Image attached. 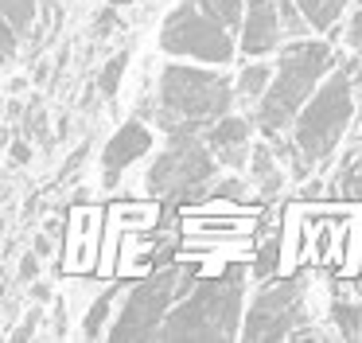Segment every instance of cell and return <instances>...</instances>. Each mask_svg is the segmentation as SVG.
<instances>
[{
  "instance_id": "cell-14",
  "label": "cell",
  "mask_w": 362,
  "mask_h": 343,
  "mask_svg": "<svg viewBox=\"0 0 362 343\" xmlns=\"http://www.w3.org/2000/svg\"><path fill=\"white\" fill-rule=\"evenodd\" d=\"M300 12L308 16L312 31H327V35H339V20H343L346 0H296Z\"/></svg>"
},
{
  "instance_id": "cell-24",
  "label": "cell",
  "mask_w": 362,
  "mask_h": 343,
  "mask_svg": "<svg viewBox=\"0 0 362 343\" xmlns=\"http://www.w3.org/2000/svg\"><path fill=\"white\" fill-rule=\"evenodd\" d=\"M113 28H117V4H105L102 12L94 16V39H105Z\"/></svg>"
},
{
  "instance_id": "cell-13",
  "label": "cell",
  "mask_w": 362,
  "mask_h": 343,
  "mask_svg": "<svg viewBox=\"0 0 362 343\" xmlns=\"http://www.w3.org/2000/svg\"><path fill=\"white\" fill-rule=\"evenodd\" d=\"M331 191L346 203H362V148H351L343 156L335 179H331Z\"/></svg>"
},
{
  "instance_id": "cell-6",
  "label": "cell",
  "mask_w": 362,
  "mask_h": 343,
  "mask_svg": "<svg viewBox=\"0 0 362 343\" xmlns=\"http://www.w3.org/2000/svg\"><path fill=\"white\" fill-rule=\"evenodd\" d=\"M191 288H195V281L180 269H164V273H156V277H144L141 285H133L125 293V304H121L117 320L110 324L105 339H117V343L156 339L164 320H168V312H172Z\"/></svg>"
},
{
  "instance_id": "cell-29",
  "label": "cell",
  "mask_w": 362,
  "mask_h": 343,
  "mask_svg": "<svg viewBox=\"0 0 362 343\" xmlns=\"http://www.w3.org/2000/svg\"><path fill=\"white\" fill-rule=\"evenodd\" d=\"M47 78H51V62H47V59H40V62H35V70H32V82H35V86H43Z\"/></svg>"
},
{
  "instance_id": "cell-7",
  "label": "cell",
  "mask_w": 362,
  "mask_h": 343,
  "mask_svg": "<svg viewBox=\"0 0 362 343\" xmlns=\"http://www.w3.org/2000/svg\"><path fill=\"white\" fill-rule=\"evenodd\" d=\"M214 160L218 156L206 145V137H168V148L144 172V187H148V195L168 203L191 199L211 184Z\"/></svg>"
},
{
  "instance_id": "cell-22",
  "label": "cell",
  "mask_w": 362,
  "mask_h": 343,
  "mask_svg": "<svg viewBox=\"0 0 362 343\" xmlns=\"http://www.w3.org/2000/svg\"><path fill=\"white\" fill-rule=\"evenodd\" d=\"M40 324H43V312H40V308H32V312H28V316H24V324H20L16 332L8 335V339H12V343H24V339H35V332H40Z\"/></svg>"
},
{
  "instance_id": "cell-11",
  "label": "cell",
  "mask_w": 362,
  "mask_h": 343,
  "mask_svg": "<svg viewBox=\"0 0 362 343\" xmlns=\"http://www.w3.org/2000/svg\"><path fill=\"white\" fill-rule=\"evenodd\" d=\"M250 179L257 184V191L265 195V199H273V195L284 187V172H281V164H276V148L273 145H253Z\"/></svg>"
},
{
  "instance_id": "cell-32",
  "label": "cell",
  "mask_w": 362,
  "mask_h": 343,
  "mask_svg": "<svg viewBox=\"0 0 362 343\" xmlns=\"http://www.w3.org/2000/svg\"><path fill=\"white\" fill-rule=\"evenodd\" d=\"M28 90V78H12L8 82V94H24Z\"/></svg>"
},
{
  "instance_id": "cell-31",
  "label": "cell",
  "mask_w": 362,
  "mask_h": 343,
  "mask_svg": "<svg viewBox=\"0 0 362 343\" xmlns=\"http://www.w3.org/2000/svg\"><path fill=\"white\" fill-rule=\"evenodd\" d=\"M43 230H47V234H55V238H59V234H63V218H47V226H43Z\"/></svg>"
},
{
  "instance_id": "cell-30",
  "label": "cell",
  "mask_w": 362,
  "mask_h": 343,
  "mask_svg": "<svg viewBox=\"0 0 362 343\" xmlns=\"http://www.w3.org/2000/svg\"><path fill=\"white\" fill-rule=\"evenodd\" d=\"M32 296H35V300H51V285H47V281H32Z\"/></svg>"
},
{
  "instance_id": "cell-1",
  "label": "cell",
  "mask_w": 362,
  "mask_h": 343,
  "mask_svg": "<svg viewBox=\"0 0 362 343\" xmlns=\"http://www.w3.org/2000/svg\"><path fill=\"white\" fill-rule=\"evenodd\" d=\"M238 101V86L222 70L191 67V62H168L156 86V113L168 137H206L218 117L230 113Z\"/></svg>"
},
{
  "instance_id": "cell-28",
  "label": "cell",
  "mask_w": 362,
  "mask_h": 343,
  "mask_svg": "<svg viewBox=\"0 0 362 343\" xmlns=\"http://www.w3.org/2000/svg\"><path fill=\"white\" fill-rule=\"evenodd\" d=\"M32 249H35L40 257H51V254H55V234H47V230H43L40 238L32 242Z\"/></svg>"
},
{
  "instance_id": "cell-16",
  "label": "cell",
  "mask_w": 362,
  "mask_h": 343,
  "mask_svg": "<svg viewBox=\"0 0 362 343\" xmlns=\"http://www.w3.org/2000/svg\"><path fill=\"white\" fill-rule=\"evenodd\" d=\"M0 12H4V28L32 39L35 20H40V0H0Z\"/></svg>"
},
{
  "instance_id": "cell-17",
  "label": "cell",
  "mask_w": 362,
  "mask_h": 343,
  "mask_svg": "<svg viewBox=\"0 0 362 343\" xmlns=\"http://www.w3.org/2000/svg\"><path fill=\"white\" fill-rule=\"evenodd\" d=\"M117 296H121V285H105L102 296L90 300L86 316H82V335H86V339H102V335H105V316H110V308H113Z\"/></svg>"
},
{
  "instance_id": "cell-36",
  "label": "cell",
  "mask_w": 362,
  "mask_h": 343,
  "mask_svg": "<svg viewBox=\"0 0 362 343\" xmlns=\"http://www.w3.org/2000/svg\"><path fill=\"white\" fill-rule=\"evenodd\" d=\"M358 304H362V288H358Z\"/></svg>"
},
{
  "instance_id": "cell-4",
  "label": "cell",
  "mask_w": 362,
  "mask_h": 343,
  "mask_svg": "<svg viewBox=\"0 0 362 343\" xmlns=\"http://www.w3.org/2000/svg\"><path fill=\"white\" fill-rule=\"evenodd\" d=\"M245 273L195 281L187 296L168 312L156 339H234L245 324Z\"/></svg>"
},
{
  "instance_id": "cell-3",
  "label": "cell",
  "mask_w": 362,
  "mask_h": 343,
  "mask_svg": "<svg viewBox=\"0 0 362 343\" xmlns=\"http://www.w3.org/2000/svg\"><path fill=\"white\" fill-rule=\"evenodd\" d=\"M358 78L354 70L335 67L327 78L320 82V90L308 98V106L296 113V125H292V152L308 164V168H320V164L331 160L339 145H343L346 129L358 117Z\"/></svg>"
},
{
  "instance_id": "cell-33",
  "label": "cell",
  "mask_w": 362,
  "mask_h": 343,
  "mask_svg": "<svg viewBox=\"0 0 362 343\" xmlns=\"http://www.w3.org/2000/svg\"><path fill=\"white\" fill-rule=\"evenodd\" d=\"M55 133H59V137H66V133H71V117H59V121H55Z\"/></svg>"
},
{
  "instance_id": "cell-15",
  "label": "cell",
  "mask_w": 362,
  "mask_h": 343,
  "mask_svg": "<svg viewBox=\"0 0 362 343\" xmlns=\"http://www.w3.org/2000/svg\"><path fill=\"white\" fill-rule=\"evenodd\" d=\"M250 140V121L245 117H234V113H226V117H218V121L206 129V145L218 152V148H234V145H245Z\"/></svg>"
},
{
  "instance_id": "cell-26",
  "label": "cell",
  "mask_w": 362,
  "mask_h": 343,
  "mask_svg": "<svg viewBox=\"0 0 362 343\" xmlns=\"http://www.w3.org/2000/svg\"><path fill=\"white\" fill-rule=\"evenodd\" d=\"M82 164H86V145H78V148H74V152H71V160L63 164V172H59V179H71L74 172L82 168Z\"/></svg>"
},
{
  "instance_id": "cell-21",
  "label": "cell",
  "mask_w": 362,
  "mask_h": 343,
  "mask_svg": "<svg viewBox=\"0 0 362 343\" xmlns=\"http://www.w3.org/2000/svg\"><path fill=\"white\" fill-rule=\"evenodd\" d=\"M113 218H117V223H129V226H152L156 223V207H125V203H117V207H113Z\"/></svg>"
},
{
  "instance_id": "cell-12",
  "label": "cell",
  "mask_w": 362,
  "mask_h": 343,
  "mask_svg": "<svg viewBox=\"0 0 362 343\" xmlns=\"http://www.w3.org/2000/svg\"><path fill=\"white\" fill-rule=\"evenodd\" d=\"M273 74H276V67H269V62H261V59L245 62L242 74L234 78V86H238V101H245V106L261 101V98H265V90H269V82H273Z\"/></svg>"
},
{
  "instance_id": "cell-27",
  "label": "cell",
  "mask_w": 362,
  "mask_h": 343,
  "mask_svg": "<svg viewBox=\"0 0 362 343\" xmlns=\"http://www.w3.org/2000/svg\"><path fill=\"white\" fill-rule=\"evenodd\" d=\"M346 43H351V47H362V8L351 16V23H346Z\"/></svg>"
},
{
  "instance_id": "cell-25",
  "label": "cell",
  "mask_w": 362,
  "mask_h": 343,
  "mask_svg": "<svg viewBox=\"0 0 362 343\" xmlns=\"http://www.w3.org/2000/svg\"><path fill=\"white\" fill-rule=\"evenodd\" d=\"M40 262H43V257L35 254V249L20 257V281H28V285H32V281H40V273H43V265H40Z\"/></svg>"
},
{
  "instance_id": "cell-10",
  "label": "cell",
  "mask_w": 362,
  "mask_h": 343,
  "mask_svg": "<svg viewBox=\"0 0 362 343\" xmlns=\"http://www.w3.org/2000/svg\"><path fill=\"white\" fill-rule=\"evenodd\" d=\"M152 148V129L144 121H125L117 133L110 137V145L102 148V187H117L121 184V172L129 164H136L144 152Z\"/></svg>"
},
{
  "instance_id": "cell-9",
  "label": "cell",
  "mask_w": 362,
  "mask_h": 343,
  "mask_svg": "<svg viewBox=\"0 0 362 343\" xmlns=\"http://www.w3.org/2000/svg\"><path fill=\"white\" fill-rule=\"evenodd\" d=\"M288 43V28H284V0L281 4H261V8H245V23L238 47L242 55H273Z\"/></svg>"
},
{
  "instance_id": "cell-8",
  "label": "cell",
  "mask_w": 362,
  "mask_h": 343,
  "mask_svg": "<svg viewBox=\"0 0 362 343\" xmlns=\"http://www.w3.org/2000/svg\"><path fill=\"white\" fill-rule=\"evenodd\" d=\"M312 285L308 277H284L273 281V285L257 288L250 312H245V324H242V339L253 343H265V339H292L300 327H308L312 320Z\"/></svg>"
},
{
  "instance_id": "cell-35",
  "label": "cell",
  "mask_w": 362,
  "mask_h": 343,
  "mask_svg": "<svg viewBox=\"0 0 362 343\" xmlns=\"http://www.w3.org/2000/svg\"><path fill=\"white\" fill-rule=\"evenodd\" d=\"M105 4H117V8H129V4H136V0H105Z\"/></svg>"
},
{
  "instance_id": "cell-37",
  "label": "cell",
  "mask_w": 362,
  "mask_h": 343,
  "mask_svg": "<svg viewBox=\"0 0 362 343\" xmlns=\"http://www.w3.org/2000/svg\"><path fill=\"white\" fill-rule=\"evenodd\" d=\"M358 4H362V0H358Z\"/></svg>"
},
{
  "instance_id": "cell-19",
  "label": "cell",
  "mask_w": 362,
  "mask_h": 343,
  "mask_svg": "<svg viewBox=\"0 0 362 343\" xmlns=\"http://www.w3.org/2000/svg\"><path fill=\"white\" fill-rule=\"evenodd\" d=\"M331 324L343 339H362V304L351 300H335L331 304Z\"/></svg>"
},
{
  "instance_id": "cell-34",
  "label": "cell",
  "mask_w": 362,
  "mask_h": 343,
  "mask_svg": "<svg viewBox=\"0 0 362 343\" xmlns=\"http://www.w3.org/2000/svg\"><path fill=\"white\" fill-rule=\"evenodd\" d=\"M354 125H358V137H362V90H358V117H354Z\"/></svg>"
},
{
  "instance_id": "cell-20",
  "label": "cell",
  "mask_w": 362,
  "mask_h": 343,
  "mask_svg": "<svg viewBox=\"0 0 362 343\" xmlns=\"http://www.w3.org/2000/svg\"><path fill=\"white\" fill-rule=\"evenodd\" d=\"M125 67H129V47L113 55V59L102 67V74H98V90H102V98H117L121 78H125Z\"/></svg>"
},
{
  "instance_id": "cell-2",
  "label": "cell",
  "mask_w": 362,
  "mask_h": 343,
  "mask_svg": "<svg viewBox=\"0 0 362 343\" xmlns=\"http://www.w3.org/2000/svg\"><path fill=\"white\" fill-rule=\"evenodd\" d=\"M331 70H335V55L323 39H288L276 55L273 82H269L265 98L257 101V129L269 140H281V133L296 125V113L308 106V98L320 90V82Z\"/></svg>"
},
{
  "instance_id": "cell-18",
  "label": "cell",
  "mask_w": 362,
  "mask_h": 343,
  "mask_svg": "<svg viewBox=\"0 0 362 343\" xmlns=\"http://www.w3.org/2000/svg\"><path fill=\"white\" fill-rule=\"evenodd\" d=\"M20 125H24V137H32L40 148H51V145H55V137H59V133H51L47 113H43V101H40V98L28 101L24 117H20Z\"/></svg>"
},
{
  "instance_id": "cell-5",
  "label": "cell",
  "mask_w": 362,
  "mask_h": 343,
  "mask_svg": "<svg viewBox=\"0 0 362 343\" xmlns=\"http://www.w3.org/2000/svg\"><path fill=\"white\" fill-rule=\"evenodd\" d=\"M160 51L175 59L226 67L242 47H238V28H230L226 16L214 12L206 0H180L160 28Z\"/></svg>"
},
{
  "instance_id": "cell-23",
  "label": "cell",
  "mask_w": 362,
  "mask_h": 343,
  "mask_svg": "<svg viewBox=\"0 0 362 343\" xmlns=\"http://www.w3.org/2000/svg\"><path fill=\"white\" fill-rule=\"evenodd\" d=\"M8 156H12V164H32V137H24V133H16V129H12Z\"/></svg>"
}]
</instances>
